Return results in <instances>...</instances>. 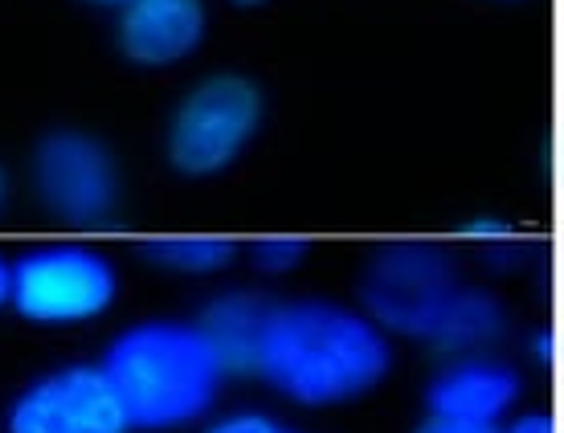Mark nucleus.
<instances>
[{"instance_id": "nucleus-1", "label": "nucleus", "mask_w": 564, "mask_h": 433, "mask_svg": "<svg viewBox=\"0 0 564 433\" xmlns=\"http://www.w3.org/2000/svg\"><path fill=\"white\" fill-rule=\"evenodd\" d=\"M393 348L365 311L324 299L270 303L250 372L299 405H339L389 377Z\"/></svg>"}, {"instance_id": "nucleus-2", "label": "nucleus", "mask_w": 564, "mask_h": 433, "mask_svg": "<svg viewBox=\"0 0 564 433\" xmlns=\"http://www.w3.org/2000/svg\"><path fill=\"white\" fill-rule=\"evenodd\" d=\"M128 430H181L205 418L226 385V360L197 323L148 320L128 327L102 356Z\"/></svg>"}, {"instance_id": "nucleus-3", "label": "nucleus", "mask_w": 564, "mask_h": 433, "mask_svg": "<svg viewBox=\"0 0 564 433\" xmlns=\"http://www.w3.org/2000/svg\"><path fill=\"white\" fill-rule=\"evenodd\" d=\"M458 286L463 279L451 250L434 241H393L368 258L360 303L381 332L425 339Z\"/></svg>"}, {"instance_id": "nucleus-4", "label": "nucleus", "mask_w": 564, "mask_h": 433, "mask_svg": "<svg viewBox=\"0 0 564 433\" xmlns=\"http://www.w3.org/2000/svg\"><path fill=\"white\" fill-rule=\"evenodd\" d=\"M262 127V90L250 78L217 74L184 98L169 127V160L181 176H217Z\"/></svg>"}, {"instance_id": "nucleus-5", "label": "nucleus", "mask_w": 564, "mask_h": 433, "mask_svg": "<svg viewBox=\"0 0 564 433\" xmlns=\"http://www.w3.org/2000/svg\"><path fill=\"white\" fill-rule=\"evenodd\" d=\"M119 294L111 258L86 246H42L9 262V303L29 323H86Z\"/></svg>"}, {"instance_id": "nucleus-6", "label": "nucleus", "mask_w": 564, "mask_h": 433, "mask_svg": "<svg viewBox=\"0 0 564 433\" xmlns=\"http://www.w3.org/2000/svg\"><path fill=\"white\" fill-rule=\"evenodd\" d=\"M37 196L70 225H102L119 209V169L107 143L86 131H50L33 155Z\"/></svg>"}, {"instance_id": "nucleus-7", "label": "nucleus", "mask_w": 564, "mask_h": 433, "mask_svg": "<svg viewBox=\"0 0 564 433\" xmlns=\"http://www.w3.org/2000/svg\"><path fill=\"white\" fill-rule=\"evenodd\" d=\"M9 433H128L102 368L74 364L33 380L9 409Z\"/></svg>"}, {"instance_id": "nucleus-8", "label": "nucleus", "mask_w": 564, "mask_h": 433, "mask_svg": "<svg viewBox=\"0 0 564 433\" xmlns=\"http://www.w3.org/2000/svg\"><path fill=\"white\" fill-rule=\"evenodd\" d=\"M205 37L200 0H131L119 17V45L140 66H172Z\"/></svg>"}, {"instance_id": "nucleus-9", "label": "nucleus", "mask_w": 564, "mask_h": 433, "mask_svg": "<svg viewBox=\"0 0 564 433\" xmlns=\"http://www.w3.org/2000/svg\"><path fill=\"white\" fill-rule=\"evenodd\" d=\"M520 401V377L508 364L499 360H458L442 368L425 392L430 418L451 421H482V425H499V418Z\"/></svg>"}, {"instance_id": "nucleus-10", "label": "nucleus", "mask_w": 564, "mask_h": 433, "mask_svg": "<svg viewBox=\"0 0 564 433\" xmlns=\"http://www.w3.org/2000/svg\"><path fill=\"white\" fill-rule=\"evenodd\" d=\"M508 327V311L495 299L491 291H479V286H458L451 294V303L442 307L437 323L430 327L425 344H434L437 351H470V348H487L503 336Z\"/></svg>"}, {"instance_id": "nucleus-11", "label": "nucleus", "mask_w": 564, "mask_h": 433, "mask_svg": "<svg viewBox=\"0 0 564 433\" xmlns=\"http://www.w3.org/2000/svg\"><path fill=\"white\" fill-rule=\"evenodd\" d=\"M267 311H270V299H258V294H246V291L221 294V299H213L209 307H205L197 327L213 339V348L221 351L229 372H250Z\"/></svg>"}, {"instance_id": "nucleus-12", "label": "nucleus", "mask_w": 564, "mask_h": 433, "mask_svg": "<svg viewBox=\"0 0 564 433\" xmlns=\"http://www.w3.org/2000/svg\"><path fill=\"white\" fill-rule=\"evenodd\" d=\"M140 250L148 262L181 270V274H213L238 258V246L229 238H152Z\"/></svg>"}, {"instance_id": "nucleus-13", "label": "nucleus", "mask_w": 564, "mask_h": 433, "mask_svg": "<svg viewBox=\"0 0 564 433\" xmlns=\"http://www.w3.org/2000/svg\"><path fill=\"white\" fill-rule=\"evenodd\" d=\"M254 266L262 274H291L303 258H307V241L299 238H262L254 241V250H250Z\"/></svg>"}, {"instance_id": "nucleus-14", "label": "nucleus", "mask_w": 564, "mask_h": 433, "mask_svg": "<svg viewBox=\"0 0 564 433\" xmlns=\"http://www.w3.org/2000/svg\"><path fill=\"white\" fill-rule=\"evenodd\" d=\"M205 433H299L291 425H282V421L267 418V413H234V418H221L213 421Z\"/></svg>"}, {"instance_id": "nucleus-15", "label": "nucleus", "mask_w": 564, "mask_h": 433, "mask_svg": "<svg viewBox=\"0 0 564 433\" xmlns=\"http://www.w3.org/2000/svg\"><path fill=\"white\" fill-rule=\"evenodd\" d=\"M516 229H511L503 217H475L470 225H463V238H470V241H508Z\"/></svg>"}, {"instance_id": "nucleus-16", "label": "nucleus", "mask_w": 564, "mask_h": 433, "mask_svg": "<svg viewBox=\"0 0 564 433\" xmlns=\"http://www.w3.org/2000/svg\"><path fill=\"white\" fill-rule=\"evenodd\" d=\"M417 433H503L499 425H482V421H451V418H430L417 425Z\"/></svg>"}, {"instance_id": "nucleus-17", "label": "nucleus", "mask_w": 564, "mask_h": 433, "mask_svg": "<svg viewBox=\"0 0 564 433\" xmlns=\"http://www.w3.org/2000/svg\"><path fill=\"white\" fill-rule=\"evenodd\" d=\"M503 433H556V421H552V413H523Z\"/></svg>"}, {"instance_id": "nucleus-18", "label": "nucleus", "mask_w": 564, "mask_h": 433, "mask_svg": "<svg viewBox=\"0 0 564 433\" xmlns=\"http://www.w3.org/2000/svg\"><path fill=\"white\" fill-rule=\"evenodd\" d=\"M0 303H9V262L0 258Z\"/></svg>"}, {"instance_id": "nucleus-19", "label": "nucleus", "mask_w": 564, "mask_h": 433, "mask_svg": "<svg viewBox=\"0 0 564 433\" xmlns=\"http://www.w3.org/2000/svg\"><path fill=\"white\" fill-rule=\"evenodd\" d=\"M552 348H556V339H552V336H540V344H536L540 360H552Z\"/></svg>"}, {"instance_id": "nucleus-20", "label": "nucleus", "mask_w": 564, "mask_h": 433, "mask_svg": "<svg viewBox=\"0 0 564 433\" xmlns=\"http://www.w3.org/2000/svg\"><path fill=\"white\" fill-rule=\"evenodd\" d=\"M90 4H102V9H128L131 0H90Z\"/></svg>"}, {"instance_id": "nucleus-21", "label": "nucleus", "mask_w": 564, "mask_h": 433, "mask_svg": "<svg viewBox=\"0 0 564 433\" xmlns=\"http://www.w3.org/2000/svg\"><path fill=\"white\" fill-rule=\"evenodd\" d=\"M4 196H9V181H4V169H0V209H4Z\"/></svg>"}, {"instance_id": "nucleus-22", "label": "nucleus", "mask_w": 564, "mask_h": 433, "mask_svg": "<svg viewBox=\"0 0 564 433\" xmlns=\"http://www.w3.org/2000/svg\"><path fill=\"white\" fill-rule=\"evenodd\" d=\"M234 4H262V0H234Z\"/></svg>"}]
</instances>
